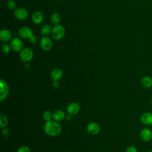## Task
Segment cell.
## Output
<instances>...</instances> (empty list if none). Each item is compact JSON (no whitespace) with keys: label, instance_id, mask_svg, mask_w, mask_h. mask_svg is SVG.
<instances>
[{"label":"cell","instance_id":"6da1fadb","mask_svg":"<svg viewBox=\"0 0 152 152\" xmlns=\"http://www.w3.org/2000/svg\"><path fill=\"white\" fill-rule=\"evenodd\" d=\"M43 129L48 135L50 137H56L62 132V127L61 125L55 120H50L46 121Z\"/></svg>","mask_w":152,"mask_h":152},{"label":"cell","instance_id":"7a4b0ae2","mask_svg":"<svg viewBox=\"0 0 152 152\" xmlns=\"http://www.w3.org/2000/svg\"><path fill=\"white\" fill-rule=\"evenodd\" d=\"M65 34V29L61 24L55 25L52 27L51 36L54 40H59L62 39Z\"/></svg>","mask_w":152,"mask_h":152},{"label":"cell","instance_id":"3957f363","mask_svg":"<svg viewBox=\"0 0 152 152\" xmlns=\"http://www.w3.org/2000/svg\"><path fill=\"white\" fill-rule=\"evenodd\" d=\"M34 56L33 50L29 48H24L20 53V58L22 61L28 62L31 61Z\"/></svg>","mask_w":152,"mask_h":152},{"label":"cell","instance_id":"277c9868","mask_svg":"<svg viewBox=\"0 0 152 152\" xmlns=\"http://www.w3.org/2000/svg\"><path fill=\"white\" fill-rule=\"evenodd\" d=\"M9 86L8 83L2 78L0 80V101L2 102L7 98L9 93Z\"/></svg>","mask_w":152,"mask_h":152},{"label":"cell","instance_id":"5b68a950","mask_svg":"<svg viewBox=\"0 0 152 152\" xmlns=\"http://www.w3.org/2000/svg\"><path fill=\"white\" fill-rule=\"evenodd\" d=\"M10 46L11 47V49L15 52H20L24 48V44L23 41L18 38L14 37L10 40Z\"/></svg>","mask_w":152,"mask_h":152},{"label":"cell","instance_id":"8992f818","mask_svg":"<svg viewBox=\"0 0 152 152\" xmlns=\"http://www.w3.org/2000/svg\"><path fill=\"white\" fill-rule=\"evenodd\" d=\"M40 45L42 49L45 51H48L50 50L52 47V41L50 37L48 36H43L40 39Z\"/></svg>","mask_w":152,"mask_h":152},{"label":"cell","instance_id":"52a82bcc","mask_svg":"<svg viewBox=\"0 0 152 152\" xmlns=\"http://www.w3.org/2000/svg\"><path fill=\"white\" fill-rule=\"evenodd\" d=\"M28 15V13L27 10L22 7L16 8L14 12V17L17 20H26L27 18Z\"/></svg>","mask_w":152,"mask_h":152},{"label":"cell","instance_id":"ba28073f","mask_svg":"<svg viewBox=\"0 0 152 152\" xmlns=\"http://www.w3.org/2000/svg\"><path fill=\"white\" fill-rule=\"evenodd\" d=\"M18 34L23 39H29L33 35V32L30 27L23 26L18 30Z\"/></svg>","mask_w":152,"mask_h":152},{"label":"cell","instance_id":"9c48e42d","mask_svg":"<svg viewBox=\"0 0 152 152\" xmlns=\"http://www.w3.org/2000/svg\"><path fill=\"white\" fill-rule=\"evenodd\" d=\"M66 110L68 115L74 116L77 115L80 112V106L78 103L72 102L68 105Z\"/></svg>","mask_w":152,"mask_h":152},{"label":"cell","instance_id":"30bf717a","mask_svg":"<svg viewBox=\"0 0 152 152\" xmlns=\"http://www.w3.org/2000/svg\"><path fill=\"white\" fill-rule=\"evenodd\" d=\"M100 128L99 125L94 122L89 123L86 128L87 132L91 135H95L97 134L100 131Z\"/></svg>","mask_w":152,"mask_h":152},{"label":"cell","instance_id":"8fae6325","mask_svg":"<svg viewBox=\"0 0 152 152\" xmlns=\"http://www.w3.org/2000/svg\"><path fill=\"white\" fill-rule=\"evenodd\" d=\"M140 137L142 141L148 142L152 138V131L148 128H144L140 131Z\"/></svg>","mask_w":152,"mask_h":152},{"label":"cell","instance_id":"7c38bea8","mask_svg":"<svg viewBox=\"0 0 152 152\" xmlns=\"http://www.w3.org/2000/svg\"><path fill=\"white\" fill-rule=\"evenodd\" d=\"M140 121L145 125H152V113L144 112L140 116Z\"/></svg>","mask_w":152,"mask_h":152},{"label":"cell","instance_id":"4fadbf2b","mask_svg":"<svg viewBox=\"0 0 152 152\" xmlns=\"http://www.w3.org/2000/svg\"><path fill=\"white\" fill-rule=\"evenodd\" d=\"M12 34L11 31L7 29L3 28L0 31V40L3 42H8L12 39Z\"/></svg>","mask_w":152,"mask_h":152},{"label":"cell","instance_id":"5bb4252c","mask_svg":"<svg viewBox=\"0 0 152 152\" xmlns=\"http://www.w3.org/2000/svg\"><path fill=\"white\" fill-rule=\"evenodd\" d=\"M44 15L43 13L39 11H35L31 15V20L36 24H39L42 23Z\"/></svg>","mask_w":152,"mask_h":152},{"label":"cell","instance_id":"9a60e30c","mask_svg":"<svg viewBox=\"0 0 152 152\" xmlns=\"http://www.w3.org/2000/svg\"><path fill=\"white\" fill-rule=\"evenodd\" d=\"M65 113L63 110L60 109L56 110L52 113V118L53 119V120L57 122L63 121L64 119H65Z\"/></svg>","mask_w":152,"mask_h":152},{"label":"cell","instance_id":"2e32d148","mask_svg":"<svg viewBox=\"0 0 152 152\" xmlns=\"http://www.w3.org/2000/svg\"><path fill=\"white\" fill-rule=\"evenodd\" d=\"M63 72L60 68L53 69L50 73V78L53 81H58L62 77Z\"/></svg>","mask_w":152,"mask_h":152},{"label":"cell","instance_id":"e0dca14e","mask_svg":"<svg viewBox=\"0 0 152 152\" xmlns=\"http://www.w3.org/2000/svg\"><path fill=\"white\" fill-rule=\"evenodd\" d=\"M141 85L146 88H149L152 87V78L149 76L143 77L141 79Z\"/></svg>","mask_w":152,"mask_h":152},{"label":"cell","instance_id":"ac0fdd59","mask_svg":"<svg viewBox=\"0 0 152 152\" xmlns=\"http://www.w3.org/2000/svg\"><path fill=\"white\" fill-rule=\"evenodd\" d=\"M50 21L52 24L54 25L59 24L61 21V17L60 14L58 12H53L50 15Z\"/></svg>","mask_w":152,"mask_h":152},{"label":"cell","instance_id":"d6986e66","mask_svg":"<svg viewBox=\"0 0 152 152\" xmlns=\"http://www.w3.org/2000/svg\"><path fill=\"white\" fill-rule=\"evenodd\" d=\"M52 30V28L50 25L45 24L42 27L40 33L43 36H47L49 34H51Z\"/></svg>","mask_w":152,"mask_h":152},{"label":"cell","instance_id":"ffe728a7","mask_svg":"<svg viewBox=\"0 0 152 152\" xmlns=\"http://www.w3.org/2000/svg\"><path fill=\"white\" fill-rule=\"evenodd\" d=\"M8 124V119L7 116L4 115L1 113L0 115V126L1 128H4Z\"/></svg>","mask_w":152,"mask_h":152},{"label":"cell","instance_id":"44dd1931","mask_svg":"<svg viewBox=\"0 0 152 152\" xmlns=\"http://www.w3.org/2000/svg\"><path fill=\"white\" fill-rule=\"evenodd\" d=\"M42 118L45 121H50L52 118V113L49 110H45L42 114Z\"/></svg>","mask_w":152,"mask_h":152},{"label":"cell","instance_id":"7402d4cb","mask_svg":"<svg viewBox=\"0 0 152 152\" xmlns=\"http://www.w3.org/2000/svg\"><path fill=\"white\" fill-rule=\"evenodd\" d=\"M7 6L11 10H15L17 8V4L13 0H9L7 3Z\"/></svg>","mask_w":152,"mask_h":152},{"label":"cell","instance_id":"603a6c76","mask_svg":"<svg viewBox=\"0 0 152 152\" xmlns=\"http://www.w3.org/2000/svg\"><path fill=\"white\" fill-rule=\"evenodd\" d=\"M11 47L10 46V45L8 44V43H4L2 44V51L3 53H5V54H7V53H9L11 51Z\"/></svg>","mask_w":152,"mask_h":152},{"label":"cell","instance_id":"cb8c5ba5","mask_svg":"<svg viewBox=\"0 0 152 152\" xmlns=\"http://www.w3.org/2000/svg\"><path fill=\"white\" fill-rule=\"evenodd\" d=\"M17 152H31L30 149L26 146V145H23L20 147L17 151Z\"/></svg>","mask_w":152,"mask_h":152},{"label":"cell","instance_id":"d4e9b609","mask_svg":"<svg viewBox=\"0 0 152 152\" xmlns=\"http://www.w3.org/2000/svg\"><path fill=\"white\" fill-rule=\"evenodd\" d=\"M1 134H2V135L4 137H8V135H10V131H9V129L5 127L3 128V129H2V131H1Z\"/></svg>","mask_w":152,"mask_h":152},{"label":"cell","instance_id":"484cf974","mask_svg":"<svg viewBox=\"0 0 152 152\" xmlns=\"http://www.w3.org/2000/svg\"><path fill=\"white\" fill-rule=\"evenodd\" d=\"M28 41L31 44H35L37 43V37L35 36V35H33L29 39H28Z\"/></svg>","mask_w":152,"mask_h":152},{"label":"cell","instance_id":"4316f807","mask_svg":"<svg viewBox=\"0 0 152 152\" xmlns=\"http://www.w3.org/2000/svg\"><path fill=\"white\" fill-rule=\"evenodd\" d=\"M125 152H138V151L137 148L134 146H129L126 148Z\"/></svg>","mask_w":152,"mask_h":152},{"label":"cell","instance_id":"83f0119b","mask_svg":"<svg viewBox=\"0 0 152 152\" xmlns=\"http://www.w3.org/2000/svg\"><path fill=\"white\" fill-rule=\"evenodd\" d=\"M53 86L55 87V88H58L59 86V84L58 83V81H54L53 83Z\"/></svg>","mask_w":152,"mask_h":152},{"label":"cell","instance_id":"f1b7e54d","mask_svg":"<svg viewBox=\"0 0 152 152\" xmlns=\"http://www.w3.org/2000/svg\"><path fill=\"white\" fill-rule=\"evenodd\" d=\"M65 119H66V121H69V120H71V115H66V117H65Z\"/></svg>","mask_w":152,"mask_h":152},{"label":"cell","instance_id":"f546056e","mask_svg":"<svg viewBox=\"0 0 152 152\" xmlns=\"http://www.w3.org/2000/svg\"><path fill=\"white\" fill-rule=\"evenodd\" d=\"M150 103H151V104H152V98H151V100H150Z\"/></svg>","mask_w":152,"mask_h":152},{"label":"cell","instance_id":"4dcf8cb0","mask_svg":"<svg viewBox=\"0 0 152 152\" xmlns=\"http://www.w3.org/2000/svg\"><path fill=\"white\" fill-rule=\"evenodd\" d=\"M148 152H152V150H150V151H149Z\"/></svg>","mask_w":152,"mask_h":152}]
</instances>
